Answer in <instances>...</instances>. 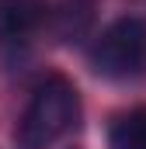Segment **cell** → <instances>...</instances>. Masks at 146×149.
<instances>
[{
	"instance_id": "4",
	"label": "cell",
	"mask_w": 146,
	"mask_h": 149,
	"mask_svg": "<svg viewBox=\"0 0 146 149\" xmlns=\"http://www.w3.org/2000/svg\"><path fill=\"white\" fill-rule=\"evenodd\" d=\"M108 146L111 149H146V108H136V111L111 121Z\"/></svg>"
},
{
	"instance_id": "3",
	"label": "cell",
	"mask_w": 146,
	"mask_h": 149,
	"mask_svg": "<svg viewBox=\"0 0 146 149\" xmlns=\"http://www.w3.org/2000/svg\"><path fill=\"white\" fill-rule=\"evenodd\" d=\"M45 21L42 0H0V42H25Z\"/></svg>"
},
{
	"instance_id": "2",
	"label": "cell",
	"mask_w": 146,
	"mask_h": 149,
	"mask_svg": "<svg viewBox=\"0 0 146 149\" xmlns=\"http://www.w3.org/2000/svg\"><path fill=\"white\" fill-rule=\"evenodd\" d=\"M91 66L108 80L139 76L146 70V21L118 17L115 24H108L91 45Z\"/></svg>"
},
{
	"instance_id": "1",
	"label": "cell",
	"mask_w": 146,
	"mask_h": 149,
	"mask_svg": "<svg viewBox=\"0 0 146 149\" xmlns=\"http://www.w3.org/2000/svg\"><path fill=\"white\" fill-rule=\"evenodd\" d=\"M80 111V101H77V90L66 80H45L38 83L28 108L21 114L18 128H14V142L18 149H49L56 146L77 121Z\"/></svg>"
}]
</instances>
